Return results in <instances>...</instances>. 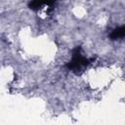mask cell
I'll use <instances>...</instances> for the list:
<instances>
[{"mask_svg":"<svg viewBox=\"0 0 125 125\" xmlns=\"http://www.w3.org/2000/svg\"><path fill=\"white\" fill-rule=\"evenodd\" d=\"M90 63V60L88 58H86L82 52L80 47H76L73 51H72V55H71V60L67 62L66 66L69 70H71L74 73H79L81 71H83Z\"/></svg>","mask_w":125,"mask_h":125,"instance_id":"6da1fadb","label":"cell"},{"mask_svg":"<svg viewBox=\"0 0 125 125\" xmlns=\"http://www.w3.org/2000/svg\"><path fill=\"white\" fill-rule=\"evenodd\" d=\"M56 0H31L29 2V8L33 11H38L44 7H51L54 5Z\"/></svg>","mask_w":125,"mask_h":125,"instance_id":"7a4b0ae2","label":"cell"},{"mask_svg":"<svg viewBox=\"0 0 125 125\" xmlns=\"http://www.w3.org/2000/svg\"><path fill=\"white\" fill-rule=\"evenodd\" d=\"M109 37L111 40H117L120 38H124L125 37V25H122V26H119L113 29L111 33L109 34Z\"/></svg>","mask_w":125,"mask_h":125,"instance_id":"3957f363","label":"cell"}]
</instances>
